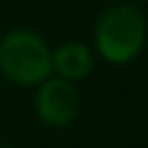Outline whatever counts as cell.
<instances>
[{
	"label": "cell",
	"instance_id": "4",
	"mask_svg": "<svg viewBox=\"0 0 148 148\" xmlns=\"http://www.w3.org/2000/svg\"><path fill=\"white\" fill-rule=\"evenodd\" d=\"M53 67H56L58 74H62V79H67V81L83 79V76L92 69L90 49L83 46V44H79V42H67V44H62V46L53 53Z\"/></svg>",
	"mask_w": 148,
	"mask_h": 148
},
{
	"label": "cell",
	"instance_id": "5",
	"mask_svg": "<svg viewBox=\"0 0 148 148\" xmlns=\"http://www.w3.org/2000/svg\"><path fill=\"white\" fill-rule=\"evenodd\" d=\"M0 148H7V146H0Z\"/></svg>",
	"mask_w": 148,
	"mask_h": 148
},
{
	"label": "cell",
	"instance_id": "3",
	"mask_svg": "<svg viewBox=\"0 0 148 148\" xmlns=\"http://www.w3.org/2000/svg\"><path fill=\"white\" fill-rule=\"evenodd\" d=\"M79 111V95L67 79H49L37 92V113L46 125L62 127Z\"/></svg>",
	"mask_w": 148,
	"mask_h": 148
},
{
	"label": "cell",
	"instance_id": "1",
	"mask_svg": "<svg viewBox=\"0 0 148 148\" xmlns=\"http://www.w3.org/2000/svg\"><path fill=\"white\" fill-rule=\"evenodd\" d=\"M146 42V21L139 9L130 5L113 7L102 14L95 28V44L104 60L113 65L130 62L139 56Z\"/></svg>",
	"mask_w": 148,
	"mask_h": 148
},
{
	"label": "cell",
	"instance_id": "2",
	"mask_svg": "<svg viewBox=\"0 0 148 148\" xmlns=\"http://www.w3.org/2000/svg\"><path fill=\"white\" fill-rule=\"evenodd\" d=\"M53 56L44 39L30 30H12L0 42V69L21 86L39 83L51 74Z\"/></svg>",
	"mask_w": 148,
	"mask_h": 148
}]
</instances>
